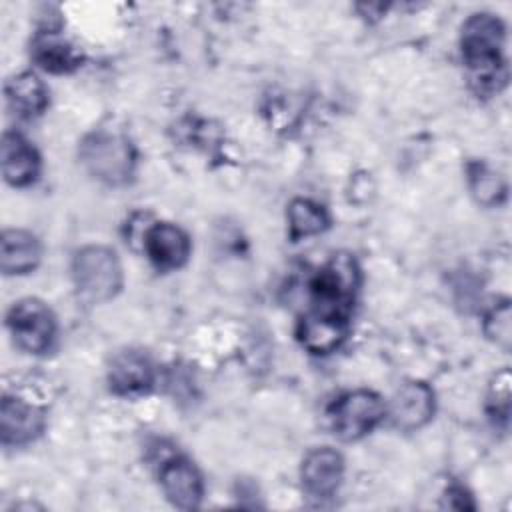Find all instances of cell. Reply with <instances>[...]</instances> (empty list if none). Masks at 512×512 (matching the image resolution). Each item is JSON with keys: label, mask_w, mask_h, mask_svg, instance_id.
I'll return each mask as SVG.
<instances>
[{"label": "cell", "mask_w": 512, "mask_h": 512, "mask_svg": "<svg viewBox=\"0 0 512 512\" xmlns=\"http://www.w3.org/2000/svg\"><path fill=\"white\" fill-rule=\"evenodd\" d=\"M504 26L492 14H474L462 26V56L482 88L498 90L506 82L502 60Z\"/></svg>", "instance_id": "cell-1"}, {"label": "cell", "mask_w": 512, "mask_h": 512, "mask_svg": "<svg viewBox=\"0 0 512 512\" xmlns=\"http://www.w3.org/2000/svg\"><path fill=\"white\" fill-rule=\"evenodd\" d=\"M72 274L78 292L90 302H104L122 288V266L114 250L86 246L76 252Z\"/></svg>", "instance_id": "cell-2"}, {"label": "cell", "mask_w": 512, "mask_h": 512, "mask_svg": "<svg viewBox=\"0 0 512 512\" xmlns=\"http://www.w3.org/2000/svg\"><path fill=\"white\" fill-rule=\"evenodd\" d=\"M358 278L360 272L356 260L350 254L332 256L312 280L314 312L346 318L352 306Z\"/></svg>", "instance_id": "cell-3"}, {"label": "cell", "mask_w": 512, "mask_h": 512, "mask_svg": "<svg viewBox=\"0 0 512 512\" xmlns=\"http://www.w3.org/2000/svg\"><path fill=\"white\" fill-rule=\"evenodd\" d=\"M86 168L100 180L110 184L126 182L132 174L134 154L126 138L110 132H96L88 136L80 150Z\"/></svg>", "instance_id": "cell-4"}, {"label": "cell", "mask_w": 512, "mask_h": 512, "mask_svg": "<svg viewBox=\"0 0 512 512\" xmlns=\"http://www.w3.org/2000/svg\"><path fill=\"white\" fill-rule=\"evenodd\" d=\"M384 412L386 408L378 394L370 390H354L334 402L330 420L334 432L342 440H358L384 418Z\"/></svg>", "instance_id": "cell-5"}, {"label": "cell", "mask_w": 512, "mask_h": 512, "mask_svg": "<svg viewBox=\"0 0 512 512\" xmlns=\"http://www.w3.org/2000/svg\"><path fill=\"white\" fill-rule=\"evenodd\" d=\"M6 322L14 342L26 352L38 354L52 344L56 332L54 316L50 308L36 298L18 300L10 308Z\"/></svg>", "instance_id": "cell-6"}, {"label": "cell", "mask_w": 512, "mask_h": 512, "mask_svg": "<svg viewBox=\"0 0 512 512\" xmlns=\"http://www.w3.org/2000/svg\"><path fill=\"white\" fill-rule=\"evenodd\" d=\"M304 490L314 498H328L340 486L344 474V460L332 448H316L302 462Z\"/></svg>", "instance_id": "cell-7"}, {"label": "cell", "mask_w": 512, "mask_h": 512, "mask_svg": "<svg viewBox=\"0 0 512 512\" xmlns=\"http://www.w3.org/2000/svg\"><path fill=\"white\" fill-rule=\"evenodd\" d=\"M160 484L166 498L178 508H196L202 498V476L186 458H172L160 470Z\"/></svg>", "instance_id": "cell-8"}, {"label": "cell", "mask_w": 512, "mask_h": 512, "mask_svg": "<svg viewBox=\"0 0 512 512\" xmlns=\"http://www.w3.org/2000/svg\"><path fill=\"white\" fill-rule=\"evenodd\" d=\"M144 248L154 266L172 270L180 268L188 260L190 240L178 226L162 222L148 228L144 236Z\"/></svg>", "instance_id": "cell-9"}, {"label": "cell", "mask_w": 512, "mask_h": 512, "mask_svg": "<svg viewBox=\"0 0 512 512\" xmlns=\"http://www.w3.org/2000/svg\"><path fill=\"white\" fill-rule=\"evenodd\" d=\"M152 380H154V370L150 360L144 354L126 350L112 358V364L108 370V382L116 394H122V396L142 394L152 386Z\"/></svg>", "instance_id": "cell-10"}, {"label": "cell", "mask_w": 512, "mask_h": 512, "mask_svg": "<svg viewBox=\"0 0 512 512\" xmlns=\"http://www.w3.org/2000/svg\"><path fill=\"white\" fill-rule=\"evenodd\" d=\"M44 414L18 398H4L0 406V434L4 444H24L40 434Z\"/></svg>", "instance_id": "cell-11"}, {"label": "cell", "mask_w": 512, "mask_h": 512, "mask_svg": "<svg viewBox=\"0 0 512 512\" xmlns=\"http://www.w3.org/2000/svg\"><path fill=\"white\" fill-rule=\"evenodd\" d=\"M434 414V392L422 382L404 384L390 408V416L396 426L404 430H414L426 424Z\"/></svg>", "instance_id": "cell-12"}, {"label": "cell", "mask_w": 512, "mask_h": 512, "mask_svg": "<svg viewBox=\"0 0 512 512\" xmlns=\"http://www.w3.org/2000/svg\"><path fill=\"white\" fill-rule=\"evenodd\" d=\"M346 336V318L308 312L298 324V338L314 354H326L340 346Z\"/></svg>", "instance_id": "cell-13"}, {"label": "cell", "mask_w": 512, "mask_h": 512, "mask_svg": "<svg viewBox=\"0 0 512 512\" xmlns=\"http://www.w3.org/2000/svg\"><path fill=\"white\" fill-rule=\"evenodd\" d=\"M40 168V158L32 144L16 132H6L2 138V174L12 186L30 184Z\"/></svg>", "instance_id": "cell-14"}, {"label": "cell", "mask_w": 512, "mask_h": 512, "mask_svg": "<svg viewBox=\"0 0 512 512\" xmlns=\"http://www.w3.org/2000/svg\"><path fill=\"white\" fill-rule=\"evenodd\" d=\"M40 262V244L26 230H4L0 240V266L4 274H26Z\"/></svg>", "instance_id": "cell-15"}, {"label": "cell", "mask_w": 512, "mask_h": 512, "mask_svg": "<svg viewBox=\"0 0 512 512\" xmlns=\"http://www.w3.org/2000/svg\"><path fill=\"white\" fill-rule=\"evenodd\" d=\"M6 102L20 118H32L48 106V90L32 72H22L6 82Z\"/></svg>", "instance_id": "cell-16"}, {"label": "cell", "mask_w": 512, "mask_h": 512, "mask_svg": "<svg viewBox=\"0 0 512 512\" xmlns=\"http://www.w3.org/2000/svg\"><path fill=\"white\" fill-rule=\"evenodd\" d=\"M32 58L48 72H70L80 66L82 54L76 46L56 34H40L32 44Z\"/></svg>", "instance_id": "cell-17"}, {"label": "cell", "mask_w": 512, "mask_h": 512, "mask_svg": "<svg viewBox=\"0 0 512 512\" xmlns=\"http://www.w3.org/2000/svg\"><path fill=\"white\" fill-rule=\"evenodd\" d=\"M288 226L292 238L312 236L328 226V214L320 204L298 198L288 208Z\"/></svg>", "instance_id": "cell-18"}, {"label": "cell", "mask_w": 512, "mask_h": 512, "mask_svg": "<svg viewBox=\"0 0 512 512\" xmlns=\"http://www.w3.org/2000/svg\"><path fill=\"white\" fill-rule=\"evenodd\" d=\"M470 186L482 204H494L504 196V184L500 176L484 164L470 166Z\"/></svg>", "instance_id": "cell-19"}, {"label": "cell", "mask_w": 512, "mask_h": 512, "mask_svg": "<svg viewBox=\"0 0 512 512\" xmlns=\"http://www.w3.org/2000/svg\"><path fill=\"white\" fill-rule=\"evenodd\" d=\"M484 330L502 348L510 346V332H512V328H510V306H508V302H502L500 306H494L486 314Z\"/></svg>", "instance_id": "cell-20"}, {"label": "cell", "mask_w": 512, "mask_h": 512, "mask_svg": "<svg viewBox=\"0 0 512 512\" xmlns=\"http://www.w3.org/2000/svg\"><path fill=\"white\" fill-rule=\"evenodd\" d=\"M488 406L492 416L506 420L508 410H510V374L508 370H502L492 386H490V396H488Z\"/></svg>", "instance_id": "cell-21"}]
</instances>
